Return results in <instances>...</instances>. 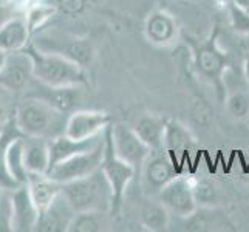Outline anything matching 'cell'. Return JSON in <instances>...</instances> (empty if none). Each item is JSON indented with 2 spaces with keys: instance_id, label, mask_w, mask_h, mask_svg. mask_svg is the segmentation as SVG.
I'll list each match as a JSON object with an SVG mask.
<instances>
[{
  "instance_id": "cell-1",
  "label": "cell",
  "mask_w": 249,
  "mask_h": 232,
  "mask_svg": "<svg viewBox=\"0 0 249 232\" xmlns=\"http://www.w3.org/2000/svg\"><path fill=\"white\" fill-rule=\"evenodd\" d=\"M218 27H213L212 33L204 40L187 37L186 42L191 47L192 68L203 81L209 82L215 89L221 102L226 98V74L231 68L228 53L218 44Z\"/></svg>"
},
{
  "instance_id": "cell-2",
  "label": "cell",
  "mask_w": 249,
  "mask_h": 232,
  "mask_svg": "<svg viewBox=\"0 0 249 232\" xmlns=\"http://www.w3.org/2000/svg\"><path fill=\"white\" fill-rule=\"evenodd\" d=\"M68 115L48 102L27 96L17 102L14 124L23 136L53 140L65 133Z\"/></svg>"
},
{
  "instance_id": "cell-3",
  "label": "cell",
  "mask_w": 249,
  "mask_h": 232,
  "mask_svg": "<svg viewBox=\"0 0 249 232\" xmlns=\"http://www.w3.org/2000/svg\"><path fill=\"white\" fill-rule=\"evenodd\" d=\"M25 50L33 59V73L37 82L50 87H82L89 84L85 67L81 64L61 54L40 51L33 44Z\"/></svg>"
},
{
  "instance_id": "cell-4",
  "label": "cell",
  "mask_w": 249,
  "mask_h": 232,
  "mask_svg": "<svg viewBox=\"0 0 249 232\" xmlns=\"http://www.w3.org/2000/svg\"><path fill=\"white\" fill-rule=\"evenodd\" d=\"M62 194L76 212L106 214L111 211L113 204V191L102 169L89 177L62 184Z\"/></svg>"
},
{
  "instance_id": "cell-5",
  "label": "cell",
  "mask_w": 249,
  "mask_h": 232,
  "mask_svg": "<svg viewBox=\"0 0 249 232\" xmlns=\"http://www.w3.org/2000/svg\"><path fill=\"white\" fill-rule=\"evenodd\" d=\"M104 138V160H102L101 169L106 174L108 183L113 191V204H111V217H118L121 214L127 187L136 177V170L118 157L113 145V136H111V124L106 128Z\"/></svg>"
},
{
  "instance_id": "cell-6",
  "label": "cell",
  "mask_w": 249,
  "mask_h": 232,
  "mask_svg": "<svg viewBox=\"0 0 249 232\" xmlns=\"http://www.w3.org/2000/svg\"><path fill=\"white\" fill-rule=\"evenodd\" d=\"M33 45L45 53H54L65 56L71 61L87 67L94 56L93 45L89 39L78 37L74 34L61 33V31H44L37 34Z\"/></svg>"
},
{
  "instance_id": "cell-7",
  "label": "cell",
  "mask_w": 249,
  "mask_h": 232,
  "mask_svg": "<svg viewBox=\"0 0 249 232\" xmlns=\"http://www.w3.org/2000/svg\"><path fill=\"white\" fill-rule=\"evenodd\" d=\"M195 177L187 174L177 175L158 192L155 198L177 218H186L198 208L194 192Z\"/></svg>"
},
{
  "instance_id": "cell-8",
  "label": "cell",
  "mask_w": 249,
  "mask_h": 232,
  "mask_svg": "<svg viewBox=\"0 0 249 232\" xmlns=\"http://www.w3.org/2000/svg\"><path fill=\"white\" fill-rule=\"evenodd\" d=\"M179 174L181 166L167 150H152L140 172L142 192L147 196H157L161 189Z\"/></svg>"
},
{
  "instance_id": "cell-9",
  "label": "cell",
  "mask_w": 249,
  "mask_h": 232,
  "mask_svg": "<svg viewBox=\"0 0 249 232\" xmlns=\"http://www.w3.org/2000/svg\"><path fill=\"white\" fill-rule=\"evenodd\" d=\"M102 160H104V141L91 150L76 153L73 157L57 162L54 167H51L48 170L47 175L56 179L57 183L65 184V183L74 181V179L89 177L93 172L99 170Z\"/></svg>"
},
{
  "instance_id": "cell-10",
  "label": "cell",
  "mask_w": 249,
  "mask_h": 232,
  "mask_svg": "<svg viewBox=\"0 0 249 232\" xmlns=\"http://www.w3.org/2000/svg\"><path fill=\"white\" fill-rule=\"evenodd\" d=\"M111 136L118 157L128 162L140 177V172L145 160L150 157L152 149L140 138L133 127L124 124H111Z\"/></svg>"
},
{
  "instance_id": "cell-11",
  "label": "cell",
  "mask_w": 249,
  "mask_h": 232,
  "mask_svg": "<svg viewBox=\"0 0 249 232\" xmlns=\"http://www.w3.org/2000/svg\"><path fill=\"white\" fill-rule=\"evenodd\" d=\"M111 124V116L99 110H74L67 118L65 135L73 140H87L102 133Z\"/></svg>"
},
{
  "instance_id": "cell-12",
  "label": "cell",
  "mask_w": 249,
  "mask_h": 232,
  "mask_svg": "<svg viewBox=\"0 0 249 232\" xmlns=\"http://www.w3.org/2000/svg\"><path fill=\"white\" fill-rule=\"evenodd\" d=\"M178 22L175 16L164 8L152 10L144 20V36L152 45L166 48L178 39Z\"/></svg>"
},
{
  "instance_id": "cell-13",
  "label": "cell",
  "mask_w": 249,
  "mask_h": 232,
  "mask_svg": "<svg viewBox=\"0 0 249 232\" xmlns=\"http://www.w3.org/2000/svg\"><path fill=\"white\" fill-rule=\"evenodd\" d=\"M31 79H34L33 59L27 50L8 53L6 64L0 71V84L17 93L28 87Z\"/></svg>"
},
{
  "instance_id": "cell-14",
  "label": "cell",
  "mask_w": 249,
  "mask_h": 232,
  "mask_svg": "<svg viewBox=\"0 0 249 232\" xmlns=\"http://www.w3.org/2000/svg\"><path fill=\"white\" fill-rule=\"evenodd\" d=\"M183 221L184 231L194 232H211V231H234V221L228 217V214L220 209L218 206H198L194 214L186 218H179Z\"/></svg>"
},
{
  "instance_id": "cell-15",
  "label": "cell",
  "mask_w": 249,
  "mask_h": 232,
  "mask_svg": "<svg viewBox=\"0 0 249 232\" xmlns=\"http://www.w3.org/2000/svg\"><path fill=\"white\" fill-rule=\"evenodd\" d=\"M76 215V211L67 196L61 192L45 211L39 214V220L34 231L40 232H68L70 223Z\"/></svg>"
},
{
  "instance_id": "cell-16",
  "label": "cell",
  "mask_w": 249,
  "mask_h": 232,
  "mask_svg": "<svg viewBox=\"0 0 249 232\" xmlns=\"http://www.w3.org/2000/svg\"><path fill=\"white\" fill-rule=\"evenodd\" d=\"M198 147L196 136L186 124L178 119H167L164 130V150H167L178 164V157H186ZM181 166V164H179Z\"/></svg>"
},
{
  "instance_id": "cell-17",
  "label": "cell",
  "mask_w": 249,
  "mask_h": 232,
  "mask_svg": "<svg viewBox=\"0 0 249 232\" xmlns=\"http://www.w3.org/2000/svg\"><path fill=\"white\" fill-rule=\"evenodd\" d=\"M106 132V130H104ZM104 132L87 140H73L65 133L56 136L53 140H48L50 144V169L54 167L57 162H61L67 158L73 157L76 153H82L94 149L104 141Z\"/></svg>"
},
{
  "instance_id": "cell-18",
  "label": "cell",
  "mask_w": 249,
  "mask_h": 232,
  "mask_svg": "<svg viewBox=\"0 0 249 232\" xmlns=\"http://www.w3.org/2000/svg\"><path fill=\"white\" fill-rule=\"evenodd\" d=\"M13 194V215H14V231L30 232L36 229L39 220V209L34 204L28 186L20 184L11 191Z\"/></svg>"
},
{
  "instance_id": "cell-19",
  "label": "cell",
  "mask_w": 249,
  "mask_h": 232,
  "mask_svg": "<svg viewBox=\"0 0 249 232\" xmlns=\"http://www.w3.org/2000/svg\"><path fill=\"white\" fill-rule=\"evenodd\" d=\"M27 96L45 101L50 106L68 115L81 101V87H50L39 82V87Z\"/></svg>"
},
{
  "instance_id": "cell-20",
  "label": "cell",
  "mask_w": 249,
  "mask_h": 232,
  "mask_svg": "<svg viewBox=\"0 0 249 232\" xmlns=\"http://www.w3.org/2000/svg\"><path fill=\"white\" fill-rule=\"evenodd\" d=\"M31 31L25 17L8 19L0 25V50L6 53L22 51L30 45Z\"/></svg>"
},
{
  "instance_id": "cell-21",
  "label": "cell",
  "mask_w": 249,
  "mask_h": 232,
  "mask_svg": "<svg viewBox=\"0 0 249 232\" xmlns=\"http://www.w3.org/2000/svg\"><path fill=\"white\" fill-rule=\"evenodd\" d=\"M30 195L39 212L45 211L56 196L62 192V184L47 174H28L27 183Z\"/></svg>"
},
{
  "instance_id": "cell-22",
  "label": "cell",
  "mask_w": 249,
  "mask_h": 232,
  "mask_svg": "<svg viewBox=\"0 0 249 232\" xmlns=\"http://www.w3.org/2000/svg\"><path fill=\"white\" fill-rule=\"evenodd\" d=\"M23 158L28 174H48L50 170V144L44 138L25 136Z\"/></svg>"
},
{
  "instance_id": "cell-23",
  "label": "cell",
  "mask_w": 249,
  "mask_h": 232,
  "mask_svg": "<svg viewBox=\"0 0 249 232\" xmlns=\"http://www.w3.org/2000/svg\"><path fill=\"white\" fill-rule=\"evenodd\" d=\"M167 119L157 115H144L133 125L140 138L149 145L152 150L164 149V130Z\"/></svg>"
},
{
  "instance_id": "cell-24",
  "label": "cell",
  "mask_w": 249,
  "mask_h": 232,
  "mask_svg": "<svg viewBox=\"0 0 249 232\" xmlns=\"http://www.w3.org/2000/svg\"><path fill=\"white\" fill-rule=\"evenodd\" d=\"M23 145H25V136L17 135L16 138L10 143L6 150V164L11 177L19 184H25L28 179V170L25 166L23 158Z\"/></svg>"
},
{
  "instance_id": "cell-25",
  "label": "cell",
  "mask_w": 249,
  "mask_h": 232,
  "mask_svg": "<svg viewBox=\"0 0 249 232\" xmlns=\"http://www.w3.org/2000/svg\"><path fill=\"white\" fill-rule=\"evenodd\" d=\"M169 215H170L169 211L158 200L157 201L149 200L141 208L140 221L144 229L152 231V232H160V231L167 229Z\"/></svg>"
},
{
  "instance_id": "cell-26",
  "label": "cell",
  "mask_w": 249,
  "mask_h": 232,
  "mask_svg": "<svg viewBox=\"0 0 249 232\" xmlns=\"http://www.w3.org/2000/svg\"><path fill=\"white\" fill-rule=\"evenodd\" d=\"M17 135H22V133L17 130L14 121L11 124H8L6 127H3L2 132H0V187L10 189V191H13V189L20 186L11 177L10 170H8V164H6V150H8V145H10V143L16 138Z\"/></svg>"
},
{
  "instance_id": "cell-27",
  "label": "cell",
  "mask_w": 249,
  "mask_h": 232,
  "mask_svg": "<svg viewBox=\"0 0 249 232\" xmlns=\"http://www.w3.org/2000/svg\"><path fill=\"white\" fill-rule=\"evenodd\" d=\"M226 110L237 121L249 116V91L248 89H226Z\"/></svg>"
},
{
  "instance_id": "cell-28",
  "label": "cell",
  "mask_w": 249,
  "mask_h": 232,
  "mask_svg": "<svg viewBox=\"0 0 249 232\" xmlns=\"http://www.w3.org/2000/svg\"><path fill=\"white\" fill-rule=\"evenodd\" d=\"M56 11H57L56 5L44 3L42 0L31 5L27 10V14H25V20H27V25L31 31V36L36 34L40 28H44L47 22L56 14Z\"/></svg>"
},
{
  "instance_id": "cell-29",
  "label": "cell",
  "mask_w": 249,
  "mask_h": 232,
  "mask_svg": "<svg viewBox=\"0 0 249 232\" xmlns=\"http://www.w3.org/2000/svg\"><path fill=\"white\" fill-rule=\"evenodd\" d=\"M194 192H195V198L198 206H218L220 189L212 179L195 177Z\"/></svg>"
},
{
  "instance_id": "cell-30",
  "label": "cell",
  "mask_w": 249,
  "mask_h": 232,
  "mask_svg": "<svg viewBox=\"0 0 249 232\" xmlns=\"http://www.w3.org/2000/svg\"><path fill=\"white\" fill-rule=\"evenodd\" d=\"M101 212H76L68 232H96L101 231Z\"/></svg>"
},
{
  "instance_id": "cell-31",
  "label": "cell",
  "mask_w": 249,
  "mask_h": 232,
  "mask_svg": "<svg viewBox=\"0 0 249 232\" xmlns=\"http://www.w3.org/2000/svg\"><path fill=\"white\" fill-rule=\"evenodd\" d=\"M16 107H17L16 91L0 84V128L6 127L8 124H11L14 121Z\"/></svg>"
},
{
  "instance_id": "cell-32",
  "label": "cell",
  "mask_w": 249,
  "mask_h": 232,
  "mask_svg": "<svg viewBox=\"0 0 249 232\" xmlns=\"http://www.w3.org/2000/svg\"><path fill=\"white\" fill-rule=\"evenodd\" d=\"M14 231L13 194L10 189L0 187V232Z\"/></svg>"
},
{
  "instance_id": "cell-33",
  "label": "cell",
  "mask_w": 249,
  "mask_h": 232,
  "mask_svg": "<svg viewBox=\"0 0 249 232\" xmlns=\"http://www.w3.org/2000/svg\"><path fill=\"white\" fill-rule=\"evenodd\" d=\"M226 11L232 30L237 34H242V36H249V14L245 13L243 10H240L231 0H226Z\"/></svg>"
},
{
  "instance_id": "cell-34",
  "label": "cell",
  "mask_w": 249,
  "mask_h": 232,
  "mask_svg": "<svg viewBox=\"0 0 249 232\" xmlns=\"http://www.w3.org/2000/svg\"><path fill=\"white\" fill-rule=\"evenodd\" d=\"M91 0H57V10L67 16H78L90 5Z\"/></svg>"
},
{
  "instance_id": "cell-35",
  "label": "cell",
  "mask_w": 249,
  "mask_h": 232,
  "mask_svg": "<svg viewBox=\"0 0 249 232\" xmlns=\"http://www.w3.org/2000/svg\"><path fill=\"white\" fill-rule=\"evenodd\" d=\"M232 3H235L240 10H243L245 13L249 14V0H231Z\"/></svg>"
},
{
  "instance_id": "cell-36",
  "label": "cell",
  "mask_w": 249,
  "mask_h": 232,
  "mask_svg": "<svg viewBox=\"0 0 249 232\" xmlns=\"http://www.w3.org/2000/svg\"><path fill=\"white\" fill-rule=\"evenodd\" d=\"M243 76L246 82L249 84V53L245 56V61H243Z\"/></svg>"
},
{
  "instance_id": "cell-37",
  "label": "cell",
  "mask_w": 249,
  "mask_h": 232,
  "mask_svg": "<svg viewBox=\"0 0 249 232\" xmlns=\"http://www.w3.org/2000/svg\"><path fill=\"white\" fill-rule=\"evenodd\" d=\"M6 59H8V53H6V51H2V50H0V71H2V68L5 67Z\"/></svg>"
},
{
  "instance_id": "cell-38",
  "label": "cell",
  "mask_w": 249,
  "mask_h": 232,
  "mask_svg": "<svg viewBox=\"0 0 249 232\" xmlns=\"http://www.w3.org/2000/svg\"><path fill=\"white\" fill-rule=\"evenodd\" d=\"M20 2L23 3V5H27V10L31 6V5H34V3H37V2H40V0H20Z\"/></svg>"
},
{
  "instance_id": "cell-39",
  "label": "cell",
  "mask_w": 249,
  "mask_h": 232,
  "mask_svg": "<svg viewBox=\"0 0 249 232\" xmlns=\"http://www.w3.org/2000/svg\"><path fill=\"white\" fill-rule=\"evenodd\" d=\"M0 132H2V128H0Z\"/></svg>"
}]
</instances>
